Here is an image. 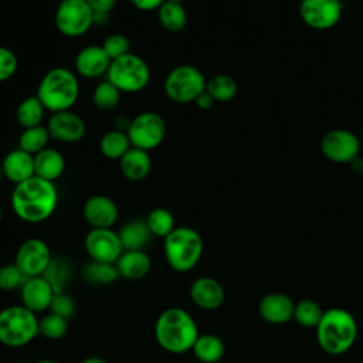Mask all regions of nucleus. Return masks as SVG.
Listing matches in <instances>:
<instances>
[{"mask_svg": "<svg viewBox=\"0 0 363 363\" xmlns=\"http://www.w3.org/2000/svg\"><path fill=\"white\" fill-rule=\"evenodd\" d=\"M37 335L38 318L23 305H11L0 311V343L7 347L28 345Z\"/></svg>", "mask_w": 363, "mask_h": 363, "instance_id": "nucleus-6", "label": "nucleus"}, {"mask_svg": "<svg viewBox=\"0 0 363 363\" xmlns=\"http://www.w3.org/2000/svg\"><path fill=\"white\" fill-rule=\"evenodd\" d=\"M84 278L94 285H109L119 278L115 264L89 261L84 267Z\"/></svg>", "mask_w": 363, "mask_h": 363, "instance_id": "nucleus-32", "label": "nucleus"}, {"mask_svg": "<svg viewBox=\"0 0 363 363\" xmlns=\"http://www.w3.org/2000/svg\"><path fill=\"white\" fill-rule=\"evenodd\" d=\"M207 79L194 65L182 64L174 67L164 79V94L176 104H190L206 91Z\"/></svg>", "mask_w": 363, "mask_h": 363, "instance_id": "nucleus-8", "label": "nucleus"}, {"mask_svg": "<svg viewBox=\"0 0 363 363\" xmlns=\"http://www.w3.org/2000/svg\"><path fill=\"white\" fill-rule=\"evenodd\" d=\"M164 0H130V3L140 11L157 10Z\"/></svg>", "mask_w": 363, "mask_h": 363, "instance_id": "nucleus-43", "label": "nucleus"}, {"mask_svg": "<svg viewBox=\"0 0 363 363\" xmlns=\"http://www.w3.org/2000/svg\"><path fill=\"white\" fill-rule=\"evenodd\" d=\"M191 352L197 360L201 363H217L223 359L225 346L221 337L213 333H206V335H199L196 339Z\"/></svg>", "mask_w": 363, "mask_h": 363, "instance_id": "nucleus-26", "label": "nucleus"}, {"mask_svg": "<svg viewBox=\"0 0 363 363\" xmlns=\"http://www.w3.org/2000/svg\"><path fill=\"white\" fill-rule=\"evenodd\" d=\"M43 277L51 284L55 292L64 291V286L71 277V265L64 258H52L44 271Z\"/></svg>", "mask_w": 363, "mask_h": 363, "instance_id": "nucleus-35", "label": "nucleus"}, {"mask_svg": "<svg viewBox=\"0 0 363 363\" xmlns=\"http://www.w3.org/2000/svg\"><path fill=\"white\" fill-rule=\"evenodd\" d=\"M111 61L102 45H86L78 51L74 64L77 74L92 79L106 75Z\"/></svg>", "mask_w": 363, "mask_h": 363, "instance_id": "nucleus-20", "label": "nucleus"}, {"mask_svg": "<svg viewBox=\"0 0 363 363\" xmlns=\"http://www.w3.org/2000/svg\"><path fill=\"white\" fill-rule=\"evenodd\" d=\"M194 104H196L200 109L207 111V109H210V108L214 105V99L204 91L203 94H200V95L197 96V99L194 101Z\"/></svg>", "mask_w": 363, "mask_h": 363, "instance_id": "nucleus-44", "label": "nucleus"}, {"mask_svg": "<svg viewBox=\"0 0 363 363\" xmlns=\"http://www.w3.org/2000/svg\"><path fill=\"white\" fill-rule=\"evenodd\" d=\"M320 152L333 163H352L359 157L360 140L347 129H332L323 135Z\"/></svg>", "mask_w": 363, "mask_h": 363, "instance_id": "nucleus-11", "label": "nucleus"}, {"mask_svg": "<svg viewBox=\"0 0 363 363\" xmlns=\"http://www.w3.org/2000/svg\"><path fill=\"white\" fill-rule=\"evenodd\" d=\"M167 126L164 119L156 112H142L129 121L126 129L133 147L150 152L162 145L166 138Z\"/></svg>", "mask_w": 363, "mask_h": 363, "instance_id": "nucleus-10", "label": "nucleus"}, {"mask_svg": "<svg viewBox=\"0 0 363 363\" xmlns=\"http://www.w3.org/2000/svg\"><path fill=\"white\" fill-rule=\"evenodd\" d=\"M145 221L152 235L160 238L167 237L176 228L173 214L164 207H156L152 211H149Z\"/></svg>", "mask_w": 363, "mask_h": 363, "instance_id": "nucleus-33", "label": "nucleus"}, {"mask_svg": "<svg viewBox=\"0 0 363 363\" xmlns=\"http://www.w3.org/2000/svg\"><path fill=\"white\" fill-rule=\"evenodd\" d=\"M45 126L51 139L64 143H77L85 136L86 132L84 119L71 109L51 113Z\"/></svg>", "mask_w": 363, "mask_h": 363, "instance_id": "nucleus-15", "label": "nucleus"}, {"mask_svg": "<svg viewBox=\"0 0 363 363\" xmlns=\"http://www.w3.org/2000/svg\"><path fill=\"white\" fill-rule=\"evenodd\" d=\"M50 312L60 315L65 319H69L75 313V301L64 291L55 292V295L51 301V305H50Z\"/></svg>", "mask_w": 363, "mask_h": 363, "instance_id": "nucleus-40", "label": "nucleus"}, {"mask_svg": "<svg viewBox=\"0 0 363 363\" xmlns=\"http://www.w3.org/2000/svg\"><path fill=\"white\" fill-rule=\"evenodd\" d=\"M118 0H86L95 14V21L101 17L108 16L116 6Z\"/></svg>", "mask_w": 363, "mask_h": 363, "instance_id": "nucleus-42", "label": "nucleus"}, {"mask_svg": "<svg viewBox=\"0 0 363 363\" xmlns=\"http://www.w3.org/2000/svg\"><path fill=\"white\" fill-rule=\"evenodd\" d=\"M81 363H108V362L99 356H89V357L84 359Z\"/></svg>", "mask_w": 363, "mask_h": 363, "instance_id": "nucleus-45", "label": "nucleus"}, {"mask_svg": "<svg viewBox=\"0 0 363 363\" xmlns=\"http://www.w3.org/2000/svg\"><path fill=\"white\" fill-rule=\"evenodd\" d=\"M157 20L164 30L177 33L187 24V11L180 3L163 1L157 9Z\"/></svg>", "mask_w": 363, "mask_h": 363, "instance_id": "nucleus-28", "label": "nucleus"}, {"mask_svg": "<svg viewBox=\"0 0 363 363\" xmlns=\"http://www.w3.org/2000/svg\"><path fill=\"white\" fill-rule=\"evenodd\" d=\"M115 265L119 277L135 281L149 274L152 268V261L145 250H123Z\"/></svg>", "mask_w": 363, "mask_h": 363, "instance_id": "nucleus-22", "label": "nucleus"}, {"mask_svg": "<svg viewBox=\"0 0 363 363\" xmlns=\"http://www.w3.org/2000/svg\"><path fill=\"white\" fill-rule=\"evenodd\" d=\"M302 21L319 31L335 27L342 17V3L339 0H302L299 4Z\"/></svg>", "mask_w": 363, "mask_h": 363, "instance_id": "nucleus-14", "label": "nucleus"}, {"mask_svg": "<svg viewBox=\"0 0 363 363\" xmlns=\"http://www.w3.org/2000/svg\"><path fill=\"white\" fill-rule=\"evenodd\" d=\"M38 329L40 335H43L45 339L58 340L64 337L68 330V319L50 312L38 319Z\"/></svg>", "mask_w": 363, "mask_h": 363, "instance_id": "nucleus-37", "label": "nucleus"}, {"mask_svg": "<svg viewBox=\"0 0 363 363\" xmlns=\"http://www.w3.org/2000/svg\"><path fill=\"white\" fill-rule=\"evenodd\" d=\"M237 81L227 74L214 75L206 84V92L214 99V102H228L237 95Z\"/></svg>", "mask_w": 363, "mask_h": 363, "instance_id": "nucleus-30", "label": "nucleus"}, {"mask_svg": "<svg viewBox=\"0 0 363 363\" xmlns=\"http://www.w3.org/2000/svg\"><path fill=\"white\" fill-rule=\"evenodd\" d=\"M51 259V250L44 240L28 238L18 247L14 264L20 268L26 278H31L43 275Z\"/></svg>", "mask_w": 363, "mask_h": 363, "instance_id": "nucleus-13", "label": "nucleus"}, {"mask_svg": "<svg viewBox=\"0 0 363 363\" xmlns=\"http://www.w3.org/2000/svg\"><path fill=\"white\" fill-rule=\"evenodd\" d=\"M164 1H170V3H180V4H183V1H184V0H164Z\"/></svg>", "mask_w": 363, "mask_h": 363, "instance_id": "nucleus-47", "label": "nucleus"}, {"mask_svg": "<svg viewBox=\"0 0 363 363\" xmlns=\"http://www.w3.org/2000/svg\"><path fill=\"white\" fill-rule=\"evenodd\" d=\"M119 169L128 180L140 182L146 179L152 170V157L149 152L132 146L119 159Z\"/></svg>", "mask_w": 363, "mask_h": 363, "instance_id": "nucleus-23", "label": "nucleus"}, {"mask_svg": "<svg viewBox=\"0 0 363 363\" xmlns=\"http://www.w3.org/2000/svg\"><path fill=\"white\" fill-rule=\"evenodd\" d=\"M65 169V159L62 153L54 147H45L37 155H34V172L35 176L55 182L60 179Z\"/></svg>", "mask_w": 363, "mask_h": 363, "instance_id": "nucleus-24", "label": "nucleus"}, {"mask_svg": "<svg viewBox=\"0 0 363 363\" xmlns=\"http://www.w3.org/2000/svg\"><path fill=\"white\" fill-rule=\"evenodd\" d=\"M35 363H58V362H55V360H48V359H44V360H38V362H35Z\"/></svg>", "mask_w": 363, "mask_h": 363, "instance_id": "nucleus-46", "label": "nucleus"}, {"mask_svg": "<svg viewBox=\"0 0 363 363\" xmlns=\"http://www.w3.org/2000/svg\"><path fill=\"white\" fill-rule=\"evenodd\" d=\"M101 45H102L104 51L108 54V57L111 60L119 58V57L126 55V54L130 52V41H129V38L126 35H123V34H119V33L108 35Z\"/></svg>", "mask_w": 363, "mask_h": 363, "instance_id": "nucleus-38", "label": "nucleus"}, {"mask_svg": "<svg viewBox=\"0 0 363 363\" xmlns=\"http://www.w3.org/2000/svg\"><path fill=\"white\" fill-rule=\"evenodd\" d=\"M18 68V58L7 47L0 45V82L10 79Z\"/></svg>", "mask_w": 363, "mask_h": 363, "instance_id": "nucleus-41", "label": "nucleus"}, {"mask_svg": "<svg viewBox=\"0 0 363 363\" xmlns=\"http://www.w3.org/2000/svg\"><path fill=\"white\" fill-rule=\"evenodd\" d=\"M106 79L121 92L135 94L147 86L150 81V68L142 57L129 52L111 61Z\"/></svg>", "mask_w": 363, "mask_h": 363, "instance_id": "nucleus-7", "label": "nucleus"}, {"mask_svg": "<svg viewBox=\"0 0 363 363\" xmlns=\"http://www.w3.org/2000/svg\"><path fill=\"white\" fill-rule=\"evenodd\" d=\"M10 203L20 220L35 224L52 216L58 203V191L54 182L33 176L14 186Z\"/></svg>", "mask_w": 363, "mask_h": 363, "instance_id": "nucleus-1", "label": "nucleus"}, {"mask_svg": "<svg viewBox=\"0 0 363 363\" xmlns=\"http://www.w3.org/2000/svg\"><path fill=\"white\" fill-rule=\"evenodd\" d=\"M339 1H340V3H342V1H346V0H339Z\"/></svg>", "mask_w": 363, "mask_h": 363, "instance_id": "nucleus-50", "label": "nucleus"}, {"mask_svg": "<svg viewBox=\"0 0 363 363\" xmlns=\"http://www.w3.org/2000/svg\"><path fill=\"white\" fill-rule=\"evenodd\" d=\"M21 305L34 313L50 309L51 301L55 295L51 284L43 277H31L24 281L20 288Z\"/></svg>", "mask_w": 363, "mask_h": 363, "instance_id": "nucleus-17", "label": "nucleus"}, {"mask_svg": "<svg viewBox=\"0 0 363 363\" xmlns=\"http://www.w3.org/2000/svg\"><path fill=\"white\" fill-rule=\"evenodd\" d=\"M190 299L204 311H214L224 302L225 292L223 285L211 277H199L190 285Z\"/></svg>", "mask_w": 363, "mask_h": 363, "instance_id": "nucleus-18", "label": "nucleus"}, {"mask_svg": "<svg viewBox=\"0 0 363 363\" xmlns=\"http://www.w3.org/2000/svg\"><path fill=\"white\" fill-rule=\"evenodd\" d=\"M1 217H3V211H1V206H0V223H1Z\"/></svg>", "mask_w": 363, "mask_h": 363, "instance_id": "nucleus-49", "label": "nucleus"}, {"mask_svg": "<svg viewBox=\"0 0 363 363\" xmlns=\"http://www.w3.org/2000/svg\"><path fill=\"white\" fill-rule=\"evenodd\" d=\"M163 251L173 271L187 272L199 264L203 255V237L191 227L179 225L163 238Z\"/></svg>", "mask_w": 363, "mask_h": 363, "instance_id": "nucleus-5", "label": "nucleus"}, {"mask_svg": "<svg viewBox=\"0 0 363 363\" xmlns=\"http://www.w3.org/2000/svg\"><path fill=\"white\" fill-rule=\"evenodd\" d=\"M35 95L51 113L68 111L79 96L78 78L65 67L51 68L41 78Z\"/></svg>", "mask_w": 363, "mask_h": 363, "instance_id": "nucleus-4", "label": "nucleus"}, {"mask_svg": "<svg viewBox=\"0 0 363 363\" xmlns=\"http://www.w3.org/2000/svg\"><path fill=\"white\" fill-rule=\"evenodd\" d=\"M199 335V326L194 318L190 312L179 306L164 309L155 323V337L159 346L173 354L191 350Z\"/></svg>", "mask_w": 363, "mask_h": 363, "instance_id": "nucleus-2", "label": "nucleus"}, {"mask_svg": "<svg viewBox=\"0 0 363 363\" xmlns=\"http://www.w3.org/2000/svg\"><path fill=\"white\" fill-rule=\"evenodd\" d=\"M121 91L108 79L99 82L92 92V102L101 111H112L121 102Z\"/></svg>", "mask_w": 363, "mask_h": 363, "instance_id": "nucleus-34", "label": "nucleus"}, {"mask_svg": "<svg viewBox=\"0 0 363 363\" xmlns=\"http://www.w3.org/2000/svg\"><path fill=\"white\" fill-rule=\"evenodd\" d=\"M45 111L47 109L44 108V105L41 104L38 96L31 95V96L24 98L18 104L17 111H16V118H17V122L20 123V126H23V129H27V128L41 125Z\"/></svg>", "mask_w": 363, "mask_h": 363, "instance_id": "nucleus-29", "label": "nucleus"}, {"mask_svg": "<svg viewBox=\"0 0 363 363\" xmlns=\"http://www.w3.org/2000/svg\"><path fill=\"white\" fill-rule=\"evenodd\" d=\"M84 247L92 261L115 264L123 247L119 234L112 228H91L84 240Z\"/></svg>", "mask_w": 363, "mask_h": 363, "instance_id": "nucleus-12", "label": "nucleus"}, {"mask_svg": "<svg viewBox=\"0 0 363 363\" xmlns=\"http://www.w3.org/2000/svg\"><path fill=\"white\" fill-rule=\"evenodd\" d=\"M132 147L128 133L121 129H112L104 133L99 140L101 153L112 160H119Z\"/></svg>", "mask_w": 363, "mask_h": 363, "instance_id": "nucleus-27", "label": "nucleus"}, {"mask_svg": "<svg viewBox=\"0 0 363 363\" xmlns=\"http://www.w3.org/2000/svg\"><path fill=\"white\" fill-rule=\"evenodd\" d=\"M51 139L47 126L38 125L33 128L23 129L18 138V147L30 155H37L47 147L48 140Z\"/></svg>", "mask_w": 363, "mask_h": 363, "instance_id": "nucleus-31", "label": "nucleus"}, {"mask_svg": "<svg viewBox=\"0 0 363 363\" xmlns=\"http://www.w3.org/2000/svg\"><path fill=\"white\" fill-rule=\"evenodd\" d=\"M295 303L282 292H269L264 295L258 303L259 316L272 325H282L294 319Z\"/></svg>", "mask_w": 363, "mask_h": 363, "instance_id": "nucleus-19", "label": "nucleus"}, {"mask_svg": "<svg viewBox=\"0 0 363 363\" xmlns=\"http://www.w3.org/2000/svg\"><path fill=\"white\" fill-rule=\"evenodd\" d=\"M82 214L92 228H112L118 221L119 210L111 197L105 194H94L84 203Z\"/></svg>", "mask_w": 363, "mask_h": 363, "instance_id": "nucleus-16", "label": "nucleus"}, {"mask_svg": "<svg viewBox=\"0 0 363 363\" xmlns=\"http://www.w3.org/2000/svg\"><path fill=\"white\" fill-rule=\"evenodd\" d=\"M357 323L354 316L342 308L325 311L316 325V339L320 349L332 356L346 353L356 342Z\"/></svg>", "mask_w": 363, "mask_h": 363, "instance_id": "nucleus-3", "label": "nucleus"}, {"mask_svg": "<svg viewBox=\"0 0 363 363\" xmlns=\"http://www.w3.org/2000/svg\"><path fill=\"white\" fill-rule=\"evenodd\" d=\"M54 23L57 30L65 37H79L95 23V14L86 0H61Z\"/></svg>", "mask_w": 363, "mask_h": 363, "instance_id": "nucleus-9", "label": "nucleus"}, {"mask_svg": "<svg viewBox=\"0 0 363 363\" xmlns=\"http://www.w3.org/2000/svg\"><path fill=\"white\" fill-rule=\"evenodd\" d=\"M323 311L320 305L312 299H302L295 303L294 319L303 328H316Z\"/></svg>", "mask_w": 363, "mask_h": 363, "instance_id": "nucleus-36", "label": "nucleus"}, {"mask_svg": "<svg viewBox=\"0 0 363 363\" xmlns=\"http://www.w3.org/2000/svg\"><path fill=\"white\" fill-rule=\"evenodd\" d=\"M26 275L20 271L16 264H7L0 268V289L13 291L21 288L26 281Z\"/></svg>", "mask_w": 363, "mask_h": 363, "instance_id": "nucleus-39", "label": "nucleus"}, {"mask_svg": "<svg viewBox=\"0 0 363 363\" xmlns=\"http://www.w3.org/2000/svg\"><path fill=\"white\" fill-rule=\"evenodd\" d=\"M3 177H4V173H3V169H1V163H0V183H1Z\"/></svg>", "mask_w": 363, "mask_h": 363, "instance_id": "nucleus-48", "label": "nucleus"}, {"mask_svg": "<svg viewBox=\"0 0 363 363\" xmlns=\"http://www.w3.org/2000/svg\"><path fill=\"white\" fill-rule=\"evenodd\" d=\"M118 234L123 250H145L152 238L146 221L140 218H133L125 223Z\"/></svg>", "mask_w": 363, "mask_h": 363, "instance_id": "nucleus-25", "label": "nucleus"}, {"mask_svg": "<svg viewBox=\"0 0 363 363\" xmlns=\"http://www.w3.org/2000/svg\"><path fill=\"white\" fill-rule=\"evenodd\" d=\"M1 169L4 177L13 182L14 184L26 182L30 177L35 176L34 155H30L20 147L13 149L4 156L1 162Z\"/></svg>", "mask_w": 363, "mask_h": 363, "instance_id": "nucleus-21", "label": "nucleus"}]
</instances>
